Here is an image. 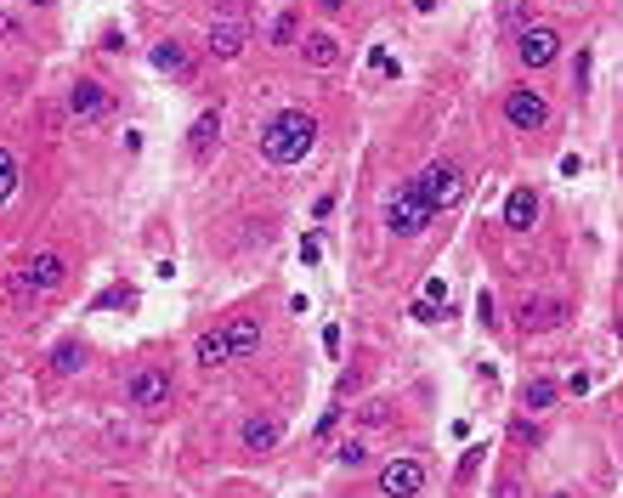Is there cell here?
<instances>
[{
    "label": "cell",
    "instance_id": "obj_1",
    "mask_svg": "<svg viewBox=\"0 0 623 498\" xmlns=\"http://www.w3.org/2000/svg\"><path fill=\"white\" fill-rule=\"evenodd\" d=\"M317 147V114L312 108H278L261 125V159L267 164H300Z\"/></svg>",
    "mask_w": 623,
    "mask_h": 498
},
{
    "label": "cell",
    "instance_id": "obj_27",
    "mask_svg": "<svg viewBox=\"0 0 623 498\" xmlns=\"http://www.w3.org/2000/svg\"><path fill=\"white\" fill-rule=\"evenodd\" d=\"M17 34H24V17H17V12H0V40H17Z\"/></svg>",
    "mask_w": 623,
    "mask_h": 498
},
{
    "label": "cell",
    "instance_id": "obj_18",
    "mask_svg": "<svg viewBox=\"0 0 623 498\" xmlns=\"http://www.w3.org/2000/svg\"><path fill=\"white\" fill-rule=\"evenodd\" d=\"M154 69H159V74H176V80H187V74H193V57H187V46H182V40H159V46H154Z\"/></svg>",
    "mask_w": 623,
    "mask_h": 498
},
{
    "label": "cell",
    "instance_id": "obj_6",
    "mask_svg": "<svg viewBox=\"0 0 623 498\" xmlns=\"http://www.w3.org/2000/svg\"><path fill=\"white\" fill-rule=\"evenodd\" d=\"M555 57H562V34H555V29L533 23V29L515 34V62H522V69H550Z\"/></svg>",
    "mask_w": 623,
    "mask_h": 498
},
{
    "label": "cell",
    "instance_id": "obj_8",
    "mask_svg": "<svg viewBox=\"0 0 623 498\" xmlns=\"http://www.w3.org/2000/svg\"><path fill=\"white\" fill-rule=\"evenodd\" d=\"M125 397H131V408H142V414H159L170 402V368H137L131 385H125Z\"/></svg>",
    "mask_w": 623,
    "mask_h": 498
},
{
    "label": "cell",
    "instance_id": "obj_9",
    "mask_svg": "<svg viewBox=\"0 0 623 498\" xmlns=\"http://www.w3.org/2000/svg\"><path fill=\"white\" fill-rule=\"evenodd\" d=\"M109 108H114L109 85H97V80H74V91H69V114H74L80 125H97V119H109Z\"/></svg>",
    "mask_w": 623,
    "mask_h": 498
},
{
    "label": "cell",
    "instance_id": "obj_20",
    "mask_svg": "<svg viewBox=\"0 0 623 498\" xmlns=\"http://www.w3.org/2000/svg\"><path fill=\"white\" fill-rule=\"evenodd\" d=\"M555 397H562V385H555V380H544V374L522 385V402H527V414H544V408H550Z\"/></svg>",
    "mask_w": 623,
    "mask_h": 498
},
{
    "label": "cell",
    "instance_id": "obj_7",
    "mask_svg": "<svg viewBox=\"0 0 623 498\" xmlns=\"http://www.w3.org/2000/svg\"><path fill=\"white\" fill-rule=\"evenodd\" d=\"M515 323H522L527 334H544V329L572 323V306H567V300H550V295H527L522 306H515Z\"/></svg>",
    "mask_w": 623,
    "mask_h": 498
},
{
    "label": "cell",
    "instance_id": "obj_30",
    "mask_svg": "<svg viewBox=\"0 0 623 498\" xmlns=\"http://www.w3.org/2000/svg\"><path fill=\"white\" fill-rule=\"evenodd\" d=\"M477 317H482V329H493V317H499V306H493L487 289H482V300H477Z\"/></svg>",
    "mask_w": 623,
    "mask_h": 498
},
{
    "label": "cell",
    "instance_id": "obj_5",
    "mask_svg": "<svg viewBox=\"0 0 623 498\" xmlns=\"http://www.w3.org/2000/svg\"><path fill=\"white\" fill-rule=\"evenodd\" d=\"M204 46L216 62H239L250 52V23L244 17H210V34H204Z\"/></svg>",
    "mask_w": 623,
    "mask_h": 498
},
{
    "label": "cell",
    "instance_id": "obj_13",
    "mask_svg": "<svg viewBox=\"0 0 623 498\" xmlns=\"http://www.w3.org/2000/svg\"><path fill=\"white\" fill-rule=\"evenodd\" d=\"M533 221H539V193H533V187H510L505 227H510V232H533Z\"/></svg>",
    "mask_w": 623,
    "mask_h": 498
},
{
    "label": "cell",
    "instance_id": "obj_21",
    "mask_svg": "<svg viewBox=\"0 0 623 498\" xmlns=\"http://www.w3.org/2000/svg\"><path fill=\"white\" fill-rule=\"evenodd\" d=\"M80 362H85V352H80V340H62L57 352H52V368H57V374H80Z\"/></svg>",
    "mask_w": 623,
    "mask_h": 498
},
{
    "label": "cell",
    "instance_id": "obj_34",
    "mask_svg": "<svg viewBox=\"0 0 623 498\" xmlns=\"http://www.w3.org/2000/svg\"><path fill=\"white\" fill-rule=\"evenodd\" d=\"M312 6H317V12H346L352 0H312Z\"/></svg>",
    "mask_w": 623,
    "mask_h": 498
},
{
    "label": "cell",
    "instance_id": "obj_25",
    "mask_svg": "<svg viewBox=\"0 0 623 498\" xmlns=\"http://www.w3.org/2000/svg\"><path fill=\"white\" fill-rule=\"evenodd\" d=\"M510 442H515V447H533V442H539V425L515 419V425H510Z\"/></svg>",
    "mask_w": 623,
    "mask_h": 498
},
{
    "label": "cell",
    "instance_id": "obj_3",
    "mask_svg": "<svg viewBox=\"0 0 623 498\" xmlns=\"http://www.w3.org/2000/svg\"><path fill=\"white\" fill-rule=\"evenodd\" d=\"M431 204L420 199V187L414 182H402L392 199H385V232H397V238H420L425 227H431Z\"/></svg>",
    "mask_w": 623,
    "mask_h": 498
},
{
    "label": "cell",
    "instance_id": "obj_28",
    "mask_svg": "<svg viewBox=\"0 0 623 498\" xmlns=\"http://www.w3.org/2000/svg\"><path fill=\"white\" fill-rule=\"evenodd\" d=\"M216 17H244V23H250V0H222Z\"/></svg>",
    "mask_w": 623,
    "mask_h": 498
},
{
    "label": "cell",
    "instance_id": "obj_14",
    "mask_svg": "<svg viewBox=\"0 0 623 498\" xmlns=\"http://www.w3.org/2000/svg\"><path fill=\"white\" fill-rule=\"evenodd\" d=\"M278 442H284V419H278V414L244 419V447H250V453H272Z\"/></svg>",
    "mask_w": 623,
    "mask_h": 498
},
{
    "label": "cell",
    "instance_id": "obj_16",
    "mask_svg": "<svg viewBox=\"0 0 623 498\" xmlns=\"http://www.w3.org/2000/svg\"><path fill=\"white\" fill-rule=\"evenodd\" d=\"M300 34H307V29H300V12L289 6V12H278V17H272L267 46H278V52H300Z\"/></svg>",
    "mask_w": 623,
    "mask_h": 498
},
{
    "label": "cell",
    "instance_id": "obj_11",
    "mask_svg": "<svg viewBox=\"0 0 623 498\" xmlns=\"http://www.w3.org/2000/svg\"><path fill=\"white\" fill-rule=\"evenodd\" d=\"M24 272H29V284H34L40 295H57V289H62V277H69V261H62L57 249H34Z\"/></svg>",
    "mask_w": 623,
    "mask_h": 498
},
{
    "label": "cell",
    "instance_id": "obj_2",
    "mask_svg": "<svg viewBox=\"0 0 623 498\" xmlns=\"http://www.w3.org/2000/svg\"><path fill=\"white\" fill-rule=\"evenodd\" d=\"M414 187H420V199L442 215V210H454V204L465 199V187H470V182H465L459 159H431V164H425L420 176H414Z\"/></svg>",
    "mask_w": 623,
    "mask_h": 498
},
{
    "label": "cell",
    "instance_id": "obj_4",
    "mask_svg": "<svg viewBox=\"0 0 623 498\" xmlns=\"http://www.w3.org/2000/svg\"><path fill=\"white\" fill-rule=\"evenodd\" d=\"M505 119L515 125V131H544V125H550L544 91H533V85H510V91H505Z\"/></svg>",
    "mask_w": 623,
    "mask_h": 498
},
{
    "label": "cell",
    "instance_id": "obj_32",
    "mask_svg": "<svg viewBox=\"0 0 623 498\" xmlns=\"http://www.w3.org/2000/svg\"><path fill=\"white\" fill-rule=\"evenodd\" d=\"M317 255H324V249H317V238H300V261L317 267Z\"/></svg>",
    "mask_w": 623,
    "mask_h": 498
},
{
    "label": "cell",
    "instance_id": "obj_10",
    "mask_svg": "<svg viewBox=\"0 0 623 498\" xmlns=\"http://www.w3.org/2000/svg\"><path fill=\"white\" fill-rule=\"evenodd\" d=\"M420 487H425V465L420 459H392L380 470V493L385 498H420Z\"/></svg>",
    "mask_w": 623,
    "mask_h": 498
},
{
    "label": "cell",
    "instance_id": "obj_12",
    "mask_svg": "<svg viewBox=\"0 0 623 498\" xmlns=\"http://www.w3.org/2000/svg\"><path fill=\"white\" fill-rule=\"evenodd\" d=\"M193 362H199V368H227V362H239V357H232V340H227V323H222V329H204L199 340H193Z\"/></svg>",
    "mask_w": 623,
    "mask_h": 498
},
{
    "label": "cell",
    "instance_id": "obj_22",
    "mask_svg": "<svg viewBox=\"0 0 623 498\" xmlns=\"http://www.w3.org/2000/svg\"><path fill=\"white\" fill-rule=\"evenodd\" d=\"M335 465H346V470H363V465H369V447H363L357 437H352V442H340V447H335Z\"/></svg>",
    "mask_w": 623,
    "mask_h": 498
},
{
    "label": "cell",
    "instance_id": "obj_29",
    "mask_svg": "<svg viewBox=\"0 0 623 498\" xmlns=\"http://www.w3.org/2000/svg\"><path fill=\"white\" fill-rule=\"evenodd\" d=\"M493 498H522V482H515V475H499V482H493Z\"/></svg>",
    "mask_w": 623,
    "mask_h": 498
},
{
    "label": "cell",
    "instance_id": "obj_26",
    "mask_svg": "<svg viewBox=\"0 0 623 498\" xmlns=\"http://www.w3.org/2000/svg\"><path fill=\"white\" fill-rule=\"evenodd\" d=\"M572 85H578V97L590 91V52H578V62H572Z\"/></svg>",
    "mask_w": 623,
    "mask_h": 498
},
{
    "label": "cell",
    "instance_id": "obj_33",
    "mask_svg": "<svg viewBox=\"0 0 623 498\" xmlns=\"http://www.w3.org/2000/svg\"><path fill=\"white\" fill-rule=\"evenodd\" d=\"M335 425H340V408H329V414H324V419H317V442H324V437H329V430H335Z\"/></svg>",
    "mask_w": 623,
    "mask_h": 498
},
{
    "label": "cell",
    "instance_id": "obj_37",
    "mask_svg": "<svg viewBox=\"0 0 623 498\" xmlns=\"http://www.w3.org/2000/svg\"><path fill=\"white\" fill-rule=\"evenodd\" d=\"M618 334H623V323H618Z\"/></svg>",
    "mask_w": 623,
    "mask_h": 498
},
{
    "label": "cell",
    "instance_id": "obj_35",
    "mask_svg": "<svg viewBox=\"0 0 623 498\" xmlns=\"http://www.w3.org/2000/svg\"><path fill=\"white\" fill-rule=\"evenodd\" d=\"M29 6H52V0H29Z\"/></svg>",
    "mask_w": 623,
    "mask_h": 498
},
{
    "label": "cell",
    "instance_id": "obj_17",
    "mask_svg": "<svg viewBox=\"0 0 623 498\" xmlns=\"http://www.w3.org/2000/svg\"><path fill=\"white\" fill-rule=\"evenodd\" d=\"M227 340H232V357H255V352H261V323H255V317H232L227 323Z\"/></svg>",
    "mask_w": 623,
    "mask_h": 498
},
{
    "label": "cell",
    "instance_id": "obj_24",
    "mask_svg": "<svg viewBox=\"0 0 623 498\" xmlns=\"http://www.w3.org/2000/svg\"><path fill=\"white\" fill-rule=\"evenodd\" d=\"M109 306H137V295L131 289H102L97 295V312H109Z\"/></svg>",
    "mask_w": 623,
    "mask_h": 498
},
{
    "label": "cell",
    "instance_id": "obj_15",
    "mask_svg": "<svg viewBox=\"0 0 623 498\" xmlns=\"http://www.w3.org/2000/svg\"><path fill=\"white\" fill-rule=\"evenodd\" d=\"M300 57H307V69H335V62H340V40L329 29H312V34H300Z\"/></svg>",
    "mask_w": 623,
    "mask_h": 498
},
{
    "label": "cell",
    "instance_id": "obj_23",
    "mask_svg": "<svg viewBox=\"0 0 623 498\" xmlns=\"http://www.w3.org/2000/svg\"><path fill=\"white\" fill-rule=\"evenodd\" d=\"M17 193V159H12V147H0V204H6Z\"/></svg>",
    "mask_w": 623,
    "mask_h": 498
},
{
    "label": "cell",
    "instance_id": "obj_31",
    "mask_svg": "<svg viewBox=\"0 0 623 498\" xmlns=\"http://www.w3.org/2000/svg\"><path fill=\"white\" fill-rule=\"evenodd\" d=\"M482 459H487V447H470V453H465V459H459V475H470V470H477Z\"/></svg>",
    "mask_w": 623,
    "mask_h": 498
},
{
    "label": "cell",
    "instance_id": "obj_19",
    "mask_svg": "<svg viewBox=\"0 0 623 498\" xmlns=\"http://www.w3.org/2000/svg\"><path fill=\"white\" fill-rule=\"evenodd\" d=\"M216 136H222V108H204V114L193 119V131H187V147H193V154H210Z\"/></svg>",
    "mask_w": 623,
    "mask_h": 498
},
{
    "label": "cell",
    "instance_id": "obj_36",
    "mask_svg": "<svg viewBox=\"0 0 623 498\" xmlns=\"http://www.w3.org/2000/svg\"><path fill=\"white\" fill-rule=\"evenodd\" d=\"M555 498H572V493H555Z\"/></svg>",
    "mask_w": 623,
    "mask_h": 498
}]
</instances>
